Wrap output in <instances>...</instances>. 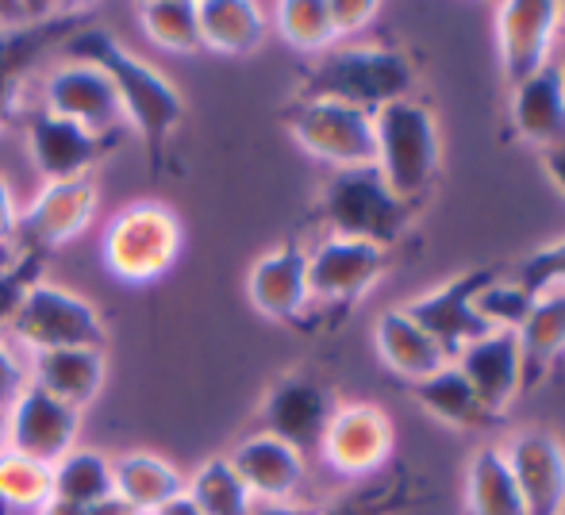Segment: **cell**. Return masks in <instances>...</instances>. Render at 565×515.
Returning <instances> with one entry per match:
<instances>
[{"instance_id":"1","label":"cell","mask_w":565,"mask_h":515,"mask_svg":"<svg viewBox=\"0 0 565 515\" xmlns=\"http://www.w3.org/2000/svg\"><path fill=\"white\" fill-rule=\"evenodd\" d=\"M66 54L74 62H93L97 69H105L119 105H124L127 128L139 131L150 158L158 162L166 139L178 131L181 116H185V100L173 89L170 77L150 66L147 58H139L135 51H127L113 31L105 28H82L66 43Z\"/></svg>"},{"instance_id":"2","label":"cell","mask_w":565,"mask_h":515,"mask_svg":"<svg viewBox=\"0 0 565 515\" xmlns=\"http://www.w3.org/2000/svg\"><path fill=\"white\" fill-rule=\"evenodd\" d=\"M416 66L404 51L347 43L316 54L300 82V100H339L373 116L385 105L416 97Z\"/></svg>"},{"instance_id":"3","label":"cell","mask_w":565,"mask_h":515,"mask_svg":"<svg viewBox=\"0 0 565 515\" xmlns=\"http://www.w3.org/2000/svg\"><path fill=\"white\" fill-rule=\"evenodd\" d=\"M373 170L404 204L416 208L439 173V128L431 108L419 97H408L373 112Z\"/></svg>"},{"instance_id":"4","label":"cell","mask_w":565,"mask_h":515,"mask_svg":"<svg viewBox=\"0 0 565 515\" xmlns=\"http://www.w3.org/2000/svg\"><path fill=\"white\" fill-rule=\"evenodd\" d=\"M320 216L335 239H358L385 250L408 232L412 204H404L373 165H358V170H335L328 178Z\"/></svg>"},{"instance_id":"5","label":"cell","mask_w":565,"mask_h":515,"mask_svg":"<svg viewBox=\"0 0 565 515\" xmlns=\"http://www.w3.org/2000/svg\"><path fill=\"white\" fill-rule=\"evenodd\" d=\"M181 255V219L170 204L135 201L119 208L100 239V261L124 285H150Z\"/></svg>"},{"instance_id":"6","label":"cell","mask_w":565,"mask_h":515,"mask_svg":"<svg viewBox=\"0 0 565 515\" xmlns=\"http://www.w3.org/2000/svg\"><path fill=\"white\" fill-rule=\"evenodd\" d=\"M8 335L31 354L62 351V346H100L105 343V323L100 312L74 289H62L54 281H31L28 292L15 304L8 323Z\"/></svg>"},{"instance_id":"7","label":"cell","mask_w":565,"mask_h":515,"mask_svg":"<svg viewBox=\"0 0 565 515\" xmlns=\"http://www.w3.org/2000/svg\"><path fill=\"white\" fill-rule=\"evenodd\" d=\"M289 135L305 154L328 162L331 170L373 165V116L339 100H300L289 108Z\"/></svg>"},{"instance_id":"8","label":"cell","mask_w":565,"mask_h":515,"mask_svg":"<svg viewBox=\"0 0 565 515\" xmlns=\"http://www.w3.org/2000/svg\"><path fill=\"white\" fill-rule=\"evenodd\" d=\"M43 112L74 124V128L97 135L105 142H116L127 131V116L119 105L113 82L105 69L93 62H62L58 69L46 74L43 85Z\"/></svg>"},{"instance_id":"9","label":"cell","mask_w":565,"mask_h":515,"mask_svg":"<svg viewBox=\"0 0 565 515\" xmlns=\"http://www.w3.org/2000/svg\"><path fill=\"white\" fill-rule=\"evenodd\" d=\"M492 269H466V273L450 277V281L435 285L431 292H419L408 304H401L435 343L447 351V358L454 362V354L466 351L473 339L489 335L484 320L477 315V297L481 289L492 281Z\"/></svg>"},{"instance_id":"10","label":"cell","mask_w":565,"mask_h":515,"mask_svg":"<svg viewBox=\"0 0 565 515\" xmlns=\"http://www.w3.org/2000/svg\"><path fill=\"white\" fill-rule=\"evenodd\" d=\"M77 423H82V411L28 382V388L4 411V450L54 465L74 450Z\"/></svg>"},{"instance_id":"11","label":"cell","mask_w":565,"mask_h":515,"mask_svg":"<svg viewBox=\"0 0 565 515\" xmlns=\"http://www.w3.org/2000/svg\"><path fill=\"white\" fill-rule=\"evenodd\" d=\"M335 393L308 374H285L281 382L266 393L262 404V423L266 434L289 442L297 454H320L323 431L335 416Z\"/></svg>"},{"instance_id":"12","label":"cell","mask_w":565,"mask_h":515,"mask_svg":"<svg viewBox=\"0 0 565 515\" xmlns=\"http://www.w3.org/2000/svg\"><path fill=\"white\" fill-rule=\"evenodd\" d=\"M100 189L97 178H70V181H51L39 189V196L20 212V227L31 250H58L66 243L82 239L89 232L93 216H97Z\"/></svg>"},{"instance_id":"13","label":"cell","mask_w":565,"mask_h":515,"mask_svg":"<svg viewBox=\"0 0 565 515\" xmlns=\"http://www.w3.org/2000/svg\"><path fill=\"white\" fill-rule=\"evenodd\" d=\"M393 454V419L373 404H339L320 442V458L342 478H370Z\"/></svg>"},{"instance_id":"14","label":"cell","mask_w":565,"mask_h":515,"mask_svg":"<svg viewBox=\"0 0 565 515\" xmlns=\"http://www.w3.org/2000/svg\"><path fill=\"white\" fill-rule=\"evenodd\" d=\"M385 273V250L358 239H320L308 250V297L316 304H354Z\"/></svg>"},{"instance_id":"15","label":"cell","mask_w":565,"mask_h":515,"mask_svg":"<svg viewBox=\"0 0 565 515\" xmlns=\"http://www.w3.org/2000/svg\"><path fill=\"white\" fill-rule=\"evenodd\" d=\"M558 39V4L554 0H508L497 8V46L508 85L551 66Z\"/></svg>"},{"instance_id":"16","label":"cell","mask_w":565,"mask_h":515,"mask_svg":"<svg viewBox=\"0 0 565 515\" xmlns=\"http://www.w3.org/2000/svg\"><path fill=\"white\" fill-rule=\"evenodd\" d=\"M504 450V462L523 496L527 515H558L565 504V447L551 431H520Z\"/></svg>"},{"instance_id":"17","label":"cell","mask_w":565,"mask_h":515,"mask_svg":"<svg viewBox=\"0 0 565 515\" xmlns=\"http://www.w3.org/2000/svg\"><path fill=\"white\" fill-rule=\"evenodd\" d=\"M454 366L466 374V382L473 385L477 400L484 404L489 416L504 411L520 396V388L527 385L515 331H489V335L473 339L466 351L454 354Z\"/></svg>"},{"instance_id":"18","label":"cell","mask_w":565,"mask_h":515,"mask_svg":"<svg viewBox=\"0 0 565 515\" xmlns=\"http://www.w3.org/2000/svg\"><path fill=\"white\" fill-rule=\"evenodd\" d=\"M227 462L250 489L254 504H292L297 489L305 485V454L266 431L238 442Z\"/></svg>"},{"instance_id":"19","label":"cell","mask_w":565,"mask_h":515,"mask_svg":"<svg viewBox=\"0 0 565 515\" xmlns=\"http://www.w3.org/2000/svg\"><path fill=\"white\" fill-rule=\"evenodd\" d=\"M113 142L97 139V135L74 128V124L58 120L51 112H35L28 124V150L35 170L43 173V185L70 178H89L93 165L105 158Z\"/></svg>"},{"instance_id":"20","label":"cell","mask_w":565,"mask_h":515,"mask_svg":"<svg viewBox=\"0 0 565 515\" xmlns=\"http://www.w3.org/2000/svg\"><path fill=\"white\" fill-rule=\"evenodd\" d=\"M246 297L269 320H297L312 304L308 297V250L297 243L266 250L246 273Z\"/></svg>"},{"instance_id":"21","label":"cell","mask_w":565,"mask_h":515,"mask_svg":"<svg viewBox=\"0 0 565 515\" xmlns=\"http://www.w3.org/2000/svg\"><path fill=\"white\" fill-rule=\"evenodd\" d=\"M28 382L82 411L89 400H97L100 385H105V354H100V346L39 351L28 362Z\"/></svg>"},{"instance_id":"22","label":"cell","mask_w":565,"mask_h":515,"mask_svg":"<svg viewBox=\"0 0 565 515\" xmlns=\"http://www.w3.org/2000/svg\"><path fill=\"white\" fill-rule=\"evenodd\" d=\"M512 128L535 150H551L565 139V85L558 62L512 85Z\"/></svg>"},{"instance_id":"23","label":"cell","mask_w":565,"mask_h":515,"mask_svg":"<svg viewBox=\"0 0 565 515\" xmlns=\"http://www.w3.org/2000/svg\"><path fill=\"white\" fill-rule=\"evenodd\" d=\"M373 343H377L381 362H385L396 377H404V382H412V385L431 377L435 369H443L450 362L447 351H443L404 308H388V312L377 315V323H373Z\"/></svg>"},{"instance_id":"24","label":"cell","mask_w":565,"mask_h":515,"mask_svg":"<svg viewBox=\"0 0 565 515\" xmlns=\"http://www.w3.org/2000/svg\"><path fill=\"white\" fill-rule=\"evenodd\" d=\"M201 20V46L227 58L254 54L269 35V15L250 0H204L196 4Z\"/></svg>"},{"instance_id":"25","label":"cell","mask_w":565,"mask_h":515,"mask_svg":"<svg viewBox=\"0 0 565 515\" xmlns=\"http://www.w3.org/2000/svg\"><path fill=\"white\" fill-rule=\"evenodd\" d=\"M181 493H185V478L170 458L150 454V450L116 458V496L131 512L150 515Z\"/></svg>"},{"instance_id":"26","label":"cell","mask_w":565,"mask_h":515,"mask_svg":"<svg viewBox=\"0 0 565 515\" xmlns=\"http://www.w3.org/2000/svg\"><path fill=\"white\" fill-rule=\"evenodd\" d=\"M51 496L54 501L97 508L100 501L116 496V462L100 450H70L62 462L51 465Z\"/></svg>"},{"instance_id":"27","label":"cell","mask_w":565,"mask_h":515,"mask_svg":"<svg viewBox=\"0 0 565 515\" xmlns=\"http://www.w3.org/2000/svg\"><path fill=\"white\" fill-rule=\"evenodd\" d=\"M466 515H527L500 447H481L469 458Z\"/></svg>"},{"instance_id":"28","label":"cell","mask_w":565,"mask_h":515,"mask_svg":"<svg viewBox=\"0 0 565 515\" xmlns=\"http://www.w3.org/2000/svg\"><path fill=\"white\" fill-rule=\"evenodd\" d=\"M523 354V377L535 382L565 354V289H551L535 297V308L515 331Z\"/></svg>"},{"instance_id":"29","label":"cell","mask_w":565,"mask_h":515,"mask_svg":"<svg viewBox=\"0 0 565 515\" xmlns=\"http://www.w3.org/2000/svg\"><path fill=\"white\" fill-rule=\"evenodd\" d=\"M412 393H416V400L424 404L427 416L439 419V423H447V427H458V431H473V427H481L484 419H489L484 404L477 400L473 385L466 382V374H461L454 362H447L443 369H435V374L424 377V382H416Z\"/></svg>"},{"instance_id":"30","label":"cell","mask_w":565,"mask_h":515,"mask_svg":"<svg viewBox=\"0 0 565 515\" xmlns=\"http://www.w3.org/2000/svg\"><path fill=\"white\" fill-rule=\"evenodd\" d=\"M185 493L204 515H250L254 496L235 473L227 458H209L193 478L185 481Z\"/></svg>"},{"instance_id":"31","label":"cell","mask_w":565,"mask_h":515,"mask_svg":"<svg viewBox=\"0 0 565 515\" xmlns=\"http://www.w3.org/2000/svg\"><path fill=\"white\" fill-rule=\"evenodd\" d=\"M139 23L147 39L166 54H196L201 46V20H196V4L189 0H154V4L139 8Z\"/></svg>"},{"instance_id":"32","label":"cell","mask_w":565,"mask_h":515,"mask_svg":"<svg viewBox=\"0 0 565 515\" xmlns=\"http://www.w3.org/2000/svg\"><path fill=\"white\" fill-rule=\"evenodd\" d=\"M274 28L285 43L305 54H323L339 46L328 0H285V4L274 8Z\"/></svg>"},{"instance_id":"33","label":"cell","mask_w":565,"mask_h":515,"mask_svg":"<svg viewBox=\"0 0 565 515\" xmlns=\"http://www.w3.org/2000/svg\"><path fill=\"white\" fill-rule=\"evenodd\" d=\"M51 501V465L23 454H0V504L15 512H39Z\"/></svg>"},{"instance_id":"34","label":"cell","mask_w":565,"mask_h":515,"mask_svg":"<svg viewBox=\"0 0 565 515\" xmlns=\"http://www.w3.org/2000/svg\"><path fill=\"white\" fill-rule=\"evenodd\" d=\"M535 308V292L523 289L515 277H492L477 297V315L489 331H520Z\"/></svg>"},{"instance_id":"35","label":"cell","mask_w":565,"mask_h":515,"mask_svg":"<svg viewBox=\"0 0 565 515\" xmlns=\"http://www.w3.org/2000/svg\"><path fill=\"white\" fill-rule=\"evenodd\" d=\"M515 281L535 292V297H543L551 289H565V239L551 243V247H539L535 255L523 258L515 266Z\"/></svg>"},{"instance_id":"36","label":"cell","mask_w":565,"mask_h":515,"mask_svg":"<svg viewBox=\"0 0 565 515\" xmlns=\"http://www.w3.org/2000/svg\"><path fill=\"white\" fill-rule=\"evenodd\" d=\"M401 504H404V485L393 481V485H373V489L347 493L339 501H331L328 508H316L312 515H396Z\"/></svg>"},{"instance_id":"37","label":"cell","mask_w":565,"mask_h":515,"mask_svg":"<svg viewBox=\"0 0 565 515\" xmlns=\"http://www.w3.org/2000/svg\"><path fill=\"white\" fill-rule=\"evenodd\" d=\"M31 281H39V266L31 258L15 261V266H0V335L8 331L15 304H20V297L28 292Z\"/></svg>"},{"instance_id":"38","label":"cell","mask_w":565,"mask_h":515,"mask_svg":"<svg viewBox=\"0 0 565 515\" xmlns=\"http://www.w3.org/2000/svg\"><path fill=\"white\" fill-rule=\"evenodd\" d=\"M331 12V28H335V39H350L358 31H365L373 20H377L381 8L373 0H328Z\"/></svg>"},{"instance_id":"39","label":"cell","mask_w":565,"mask_h":515,"mask_svg":"<svg viewBox=\"0 0 565 515\" xmlns=\"http://www.w3.org/2000/svg\"><path fill=\"white\" fill-rule=\"evenodd\" d=\"M28 388V362H20V354L12 351L4 335H0V411L12 408L15 396Z\"/></svg>"},{"instance_id":"40","label":"cell","mask_w":565,"mask_h":515,"mask_svg":"<svg viewBox=\"0 0 565 515\" xmlns=\"http://www.w3.org/2000/svg\"><path fill=\"white\" fill-rule=\"evenodd\" d=\"M15 227H20V212H15L12 189H8V178L0 173V243L12 239Z\"/></svg>"},{"instance_id":"41","label":"cell","mask_w":565,"mask_h":515,"mask_svg":"<svg viewBox=\"0 0 565 515\" xmlns=\"http://www.w3.org/2000/svg\"><path fill=\"white\" fill-rule=\"evenodd\" d=\"M543 170H546V178H551V185L558 189L562 201H565V139L558 142V147L543 150Z\"/></svg>"},{"instance_id":"42","label":"cell","mask_w":565,"mask_h":515,"mask_svg":"<svg viewBox=\"0 0 565 515\" xmlns=\"http://www.w3.org/2000/svg\"><path fill=\"white\" fill-rule=\"evenodd\" d=\"M150 515H204L201 508L193 504V496L189 493H181V496H173V501H166L158 512H150Z\"/></svg>"},{"instance_id":"43","label":"cell","mask_w":565,"mask_h":515,"mask_svg":"<svg viewBox=\"0 0 565 515\" xmlns=\"http://www.w3.org/2000/svg\"><path fill=\"white\" fill-rule=\"evenodd\" d=\"M250 515H312V508H300V504H254Z\"/></svg>"},{"instance_id":"44","label":"cell","mask_w":565,"mask_h":515,"mask_svg":"<svg viewBox=\"0 0 565 515\" xmlns=\"http://www.w3.org/2000/svg\"><path fill=\"white\" fill-rule=\"evenodd\" d=\"M35 515H89V512H85V508H77V504H66V501H54V496H51V501H46V504H43V508H39Z\"/></svg>"},{"instance_id":"45","label":"cell","mask_w":565,"mask_h":515,"mask_svg":"<svg viewBox=\"0 0 565 515\" xmlns=\"http://www.w3.org/2000/svg\"><path fill=\"white\" fill-rule=\"evenodd\" d=\"M89 515H139V512H131L127 508L119 496H108V501H100L97 508H89Z\"/></svg>"},{"instance_id":"46","label":"cell","mask_w":565,"mask_h":515,"mask_svg":"<svg viewBox=\"0 0 565 515\" xmlns=\"http://www.w3.org/2000/svg\"><path fill=\"white\" fill-rule=\"evenodd\" d=\"M558 35H565V4H558Z\"/></svg>"},{"instance_id":"47","label":"cell","mask_w":565,"mask_h":515,"mask_svg":"<svg viewBox=\"0 0 565 515\" xmlns=\"http://www.w3.org/2000/svg\"><path fill=\"white\" fill-rule=\"evenodd\" d=\"M0 454H4V411H0Z\"/></svg>"},{"instance_id":"48","label":"cell","mask_w":565,"mask_h":515,"mask_svg":"<svg viewBox=\"0 0 565 515\" xmlns=\"http://www.w3.org/2000/svg\"><path fill=\"white\" fill-rule=\"evenodd\" d=\"M558 74H562V85H565V58L558 62Z\"/></svg>"},{"instance_id":"49","label":"cell","mask_w":565,"mask_h":515,"mask_svg":"<svg viewBox=\"0 0 565 515\" xmlns=\"http://www.w3.org/2000/svg\"><path fill=\"white\" fill-rule=\"evenodd\" d=\"M558 515H565V504H562V512H558Z\"/></svg>"}]
</instances>
